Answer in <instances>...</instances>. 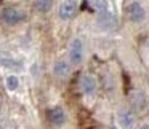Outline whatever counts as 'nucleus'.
Segmentation results:
<instances>
[{"instance_id":"11","label":"nucleus","mask_w":149,"mask_h":129,"mask_svg":"<svg viewBox=\"0 0 149 129\" xmlns=\"http://www.w3.org/2000/svg\"><path fill=\"white\" fill-rule=\"evenodd\" d=\"M98 24H100L103 29H112L116 26V21H114V14H111L109 11L106 13H101L98 18Z\"/></svg>"},{"instance_id":"15","label":"nucleus","mask_w":149,"mask_h":129,"mask_svg":"<svg viewBox=\"0 0 149 129\" xmlns=\"http://www.w3.org/2000/svg\"><path fill=\"white\" fill-rule=\"evenodd\" d=\"M138 129H149V123H143V124L139 126Z\"/></svg>"},{"instance_id":"7","label":"nucleus","mask_w":149,"mask_h":129,"mask_svg":"<svg viewBox=\"0 0 149 129\" xmlns=\"http://www.w3.org/2000/svg\"><path fill=\"white\" fill-rule=\"evenodd\" d=\"M136 112L132 107H120L117 110V121L123 129H133L136 126Z\"/></svg>"},{"instance_id":"6","label":"nucleus","mask_w":149,"mask_h":129,"mask_svg":"<svg viewBox=\"0 0 149 129\" xmlns=\"http://www.w3.org/2000/svg\"><path fill=\"white\" fill-rule=\"evenodd\" d=\"M79 10H80V3L79 2H74V0H66V2H61L58 5V18L61 21H71L74 19L79 14Z\"/></svg>"},{"instance_id":"17","label":"nucleus","mask_w":149,"mask_h":129,"mask_svg":"<svg viewBox=\"0 0 149 129\" xmlns=\"http://www.w3.org/2000/svg\"><path fill=\"white\" fill-rule=\"evenodd\" d=\"M107 129H117V128H116V126H111V128H107Z\"/></svg>"},{"instance_id":"12","label":"nucleus","mask_w":149,"mask_h":129,"mask_svg":"<svg viewBox=\"0 0 149 129\" xmlns=\"http://www.w3.org/2000/svg\"><path fill=\"white\" fill-rule=\"evenodd\" d=\"M0 65L7 69V70H19V69H23V62L11 58H2L0 59Z\"/></svg>"},{"instance_id":"4","label":"nucleus","mask_w":149,"mask_h":129,"mask_svg":"<svg viewBox=\"0 0 149 129\" xmlns=\"http://www.w3.org/2000/svg\"><path fill=\"white\" fill-rule=\"evenodd\" d=\"M125 14L127 19L133 24H141L148 18V10L141 2H130L125 7Z\"/></svg>"},{"instance_id":"14","label":"nucleus","mask_w":149,"mask_h":129,"mask_svg":"<svg viewBox=\"0 0 149 129\" xmlns=\"http://www.w3.org/2000/svg\"><path fill=\"white\" fill-rule=\"evenodd\" d=\"M88 5H90L93 10L100 11V14L107 11V2H88Z\"/></svg>"},{"instance_id":"8","label":"nucleus","mask_w":149,"mask_h":129,"mask_svg":"<svg viewBox=\"0 0 149 129\" xmlns=\"http://www.w3.org/2000/svg\"><path fill=\"white\" fill-rule=\"evenodd\" d=\"M52 73L59 80H66L72 73V65L68 61V58H58L52 64Z\"/></svg>"},{"instance_id":"2","label":"nucleus","mask_w":149,"mask_h":129,"mask_svg":"<svg viewBox=\"0 0 149 129\" xmlns=\"http://www.w3.org/2000/svg\"><path fill=\"white\" fill-rule=\"evenodd\" d=\"M85 43L80 37H72L68 45V61L72 67H80L85 62Z\"/></svg>"},{"instance_id":"1","label":"nucleus","mask_w":149,"mask_h":129,"mask_svg":"<svg viewBox=\"0 0 149 129\" xmlns=\"http://www.w3.org/2000/svg\"><path fill=\"white\" fill-rule=\"evenodd\" d=\"M27 21L26 10L19 7H2L0 8V23L8 27H16Z\"/></svg>"},{"instance_id":"10","label":"nucleus","mask_w":149,"mask_h":129,"mask_svg":"<svg viewBox=\"0 0 149 129\" xmlns=\"http://www.w3.org/2000/svg\"><path fill=\"white\" fill-rule=\"evenodd\" d=\"M55 3L52 0H37V2H32V8L39 13H48V11L53 10Z\"/></svg>"},{"instance_id":"3","label":"nucleus","mask_w":149,"mask_h":129,"mask_svg":"<svg viewBox=\"0 0 149 129\" xmlns=\"http://www.w3.org/2000/svg\"><path fill=\"white\" fill-rule=\"evenodd\" d=\"M45 116H47V121H48L52 126H55V128H64V126L69 123L68 110H66L63 105L48 107L47 112H45Z\"/></svg>"},{"instance_id":"9","label":"nucleus","mask_w":149,"mask_h":129,"mask_svg":"<svg viewBox=\"0 0 149 129\" xmlns=\"http://www.w3.org/2000/svg\"><path fill=\"white\" fill-rule=\"evenodd\" d=\"M21 86V80L16 73H8L5 77V88H7L8 93H16Z\"/></svg>"},{"instance_id":"13","label":"nucleus","mask_w":149,"mask_h":129,"mask_svg":"<svg viewBox=\"0 0 149 129\" xmlns=\"http://www.w3.org/2000/svg\"><path fill=\"white\" fill-rule=\"evenodd\" d=\"M133 104H132V108L135 110V108H138V110H141V108H144L146 107V97H144V94L143 93H133Z\"/></svg>"},{"instance_id":"16","label":"nucleus","mask_w":149,"mask_h":129,"mask_svg":"<svg viewBox=\"0 0 149 129\" xmlns=\"http://www.w3.org/2000/svg\"><path fill=\"white\" fill-rule=\"evenodd\" d=\"M0 116H2V102H0Z\"/></svg>"},{"instance_id":"5","label":"nucleus","mask_w":149,"mask_h":129,"mask_svg":"<svg viewBox=\"0 0 149 129\" xmlns=\"http://www.w3.org/2000/svg\"><path fill=\"white\" fill-rule=\"evenodd\" d=\"M98 86H100L98 78L93 73H82L80 78H79V88H80V93L85 97L93 99L98 94Z\"/></svg>"}]
</instances>
